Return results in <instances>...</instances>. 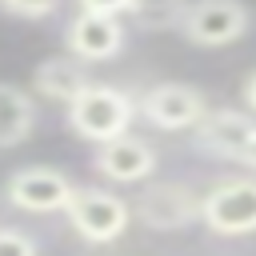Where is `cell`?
<instances>
[{
    "instance_id": "13",
    "label": "cell",
    "mask_w": 256,
    "mask_h": 256,
    "mask_svg": "<svg viewBox=\"0 0 256 256\" xmlns=\"http://www.w3.org/2000/svg\"><path fill=\"white\" fill-rule=\"evenodd\" d=\"M184 12H188V0H132L124 16L140 32H172L180 28Z\"/></svg>"
},
{
    "instance_id": "12",
    "label": "cell",
    "mask_w": 256,
    "mask_h": 256,
    "mask_svg": "<svg viewBox=\"0 0 256 256\" xmlns=\"http://www.w3.org/2000/svg\"><path fill=\"white\" fill-rule=\"evenodd\" d=\"M36 120H40L36 96L28 88H20V84L0 80V152L24 144L32 136V128H36Z\"/></svg>"
},
{
    "instance_id": "17",
    "label": "cell",
    "mask_w": 256,
    "mask_h": 256,
    "mask_svg": "<svg viewBox=\"0 0 256 256\" xmlns=\"http://www.w3.org/2000/svg\"><path fill=\"white\" fill-rule=\"evenodd\" d=\"M244 104H248V112H256V72L244 80Z\"/></svg>"
},
{
    "instance_id": "15",
    "label": "cell",
    "mask_w": 256,
    "mask_h": 256,
    "mask_svg": "<svg viewBox=\"0 0 256 256\" xmlns=\"http://www.w3.org/2000/svg\"><path fill=\"white\" fill-rule=\"evenodd\" d=\"M0 256H40V248L24 228H0Z\"/></svg>"
},
{
    "instance_id": "9",
    "label": "cell",
    "mask_w": 256,
    "mask_h": 256,
    "mask_svg": "<svg viewBox=\"0 0 256 256\" xmlns=\"http://www.w3.org/2000/svg\"><path fill=\"white\" fill-rule=\"evenodd\" d=\"M68 56L80 64H104L124 52V24L120 16H96V12H76L68 32H64Z\"/></svg>"
},
{
    "instance_id": "4",
    "label": "cell",
    "mask_w": 256,
    "mask_h": 256,
    "mask_svg": "<svg viewBox=\"0 0 256 256\" xmlns=\"http://www.w3.org/2000/svg\"><path fill=\"white\" fill-rule=\"evenodd\" d=\"M64 216H68L72 232H76L80 240H88V244H112V240H120V236L128 232V224H132L128 200H120V196L108 192V188H80V184H76Z\"/></svg>"
},
{
    "instance_id": "6",
    "label": "cell",
    "mask_w": 256,
    "mask_h": 256,
    "mask_svg": "<svg viewBox=\"0 0 256 256\" xmlns=\"http://www.w3.org/2000/svg\"><path fill=\"white\" fill-rule=\"evenodd\" d=\"M252 16L244 0H188V12L180 20V36L196 48H228L248 32Z\"/></svg>"
},
{
    "instance_id": "14",
    "label": "cell",
    "mask_w": 256,
    "mask_h": 256,
    "mask_svg": "<svg viewBox=\"0 0 256 256\" xmlns=\"http://www.w3.org/2000/svg\"><path fill=\"white\" fill-rule=\"evenodd\" d=\"M60 0H0V12L16 16V20H48L56 12Z\"/></svg>"
},
{
    "instance_id": "3",
    "label": "cell",
    "mask_w": 256,
    "mask_h": 256,
    "mask_svg": "<svg viewBox=\"0 0 256 256\" xmlns=\"http://www.w3.org/2000/svg\"><path fill=\"white\" fill-rule=\"evenodd\" d=\"M200 224L216 236L256 232V176H228L200 192Z\"/></svg>"
},
{
    "instance_id": "1",
    "label": "cell",
    "mask_w": 256,
    "mask_h": 256,
    "mask_svg": "<svg viewBox=\"0 0 256 256\" xmlns=\"http://www.w3.org/2000/svg\"><path fill=\"white\" fill-rule=\"evenodd\" d=\"M68 108V128L88 144H108L116 136H128L136 120V100L116 84H88Z\"/></svg>"
},
{
    "instance_id": "16",
    "label": "cell",
    "mask_w": 256,
    "mask_h": 256,
    "mask_svg": "<svg viewBox=\"0 0 256 256\" xmlns=\"http://www.w3.org/2000/svg\"><path fill=\"white\" fill-rule=\"evenodd\" d=\"M80 12H96V16H124L132 0H76Z\"/></svg>"
},
{
    "instance_id": "18",
    "label": "cell",
    "mask_w": 256,
    "mask_h": 256,
    "mask_svg": "<svg viewBox=\"0 0 256 256\" xmlns=\"http://www.w3.org/2000/svg\"><path fill=\"white\" fill-rule=\"evenodd\" d=\"M240 164H244V168H252V172H256V136H252V140H248V148H244V156H240Z\"/></svg>"
},
{
    "instance_id": "2",
    "label": "cell",
    "mask_w": 256,
    "mask_h": 256,
    "mask_svg": "<svg viewBox=\"0 0 256 256\" xmlns=\"http://www.w3.org/2000/svg\"><path fill=\"white\" fill-rule=\"evenodd\" d=\"M128 208L152 232H184L200 224V192L188 180H152L136 192Z\"/></svg>"
},
{
    "instance_id": "7",
    "label": "cell",
    "mask_w": 256,
    "mask_h": 256,
    "mask_svg": "<svg viewBox=\"0 0 256 256\" xmlns=\"http://www.w3.org/2000/svg\"><path fill=\"white\" fill-rule=\"evenodd\" d=\"M72 192H76V184L60 168H44V164L16 168L4 180V200L12 208H20V212H36V216L64 212L68 200H72Z\"/></svg>"
},
{
    "instance_id": "5",
    "label": "cell",
    "mask_w": 256,
    "mask_h": 256,
    "mask_svg": "<svg viewBox=\"0 0 256 256\" xmlns=\"http://www.w3.org/2000/svg\"><path fill=\"white\" fill-rule=\"evenodd\" d=\"M208 112V96L184 80H160L136 100V116H144L160 132H192Z\"/></svg>"
},
{
    "instance_id": "10",
    "label": "cell",
    "mask_w": 256,
    "mask_h": 256,
    "mask_svg": "<svg viewBox=\"0 0 256 256\" xmlns=\"http://www.w3.org/2000/svg\"><path fill=\"white\" fill-rule=\"evenodd\" d=\"M92 168L112 184H144L156 172V148L140 136H116L108 144H96Z\"/></svg>"
},
{
    "instance_id": "8",
    "label": "cell",
    "mask_w": 256,
    "mask_h": 256,
    "mask_svg": "<svg viewBox=\"0 0 256 256\" xmlns=\"http://www.w3.org/2000/svg\"><path fill=\"white\" fill-rule=\"evenodd\" d=\"M256 136V116L240 108H208L192 128V148L216 160H240L248 140Z\"/></svg>"
},
{
    "instance_id": "11",
    "label": "cell",
    "mask_w": 256,
    "mask_h": 256,
    "mask_svg": "<svg viewBox=\"0 0 256 256\" xmlns=\"http://www.w3.org/2000/svg\"><path fill=\"white\" fill-rule=\"evenodd\" d=\"M88 84L92 80H88L84 64L72 56H44L32 72V96H44L52 104H72Z\"/></svg>"
}]
</instances>
